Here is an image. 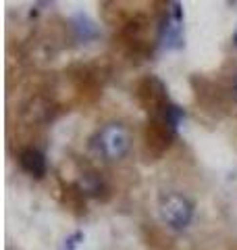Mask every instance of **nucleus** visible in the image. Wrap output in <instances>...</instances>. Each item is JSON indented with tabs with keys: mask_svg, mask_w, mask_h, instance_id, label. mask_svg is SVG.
I'll return each mask as SVG.
<instances>
[{
	"mask_svg": "<svg viewBox=\"0 0 237 250\" xmlns=\"http://www.w3.org/2000/svg\"><path fill=\"white\" fill-rule=\"evenodd\" d=\"M160 217L169 228L185 229L194 219V205L189 202V198L181 196L177 192H171L160 200Z\"/></svg>",
	"mask_w": 237,
	"mask_h": 250,
	"instance_id": "obj_1",
	"label": "nucleus"
},
{
	"mask_svg": "<svg viewBox=\"0 0 237 250\" xmlns=\"http://www.w3.org/2000/svg\"><path fill=\"white\" fill-rule=\"evenodd\" d=\"M98 150L110 161H117L125 156V152L129 150V134L123 125L118 123H108L98 131Z\"/></svg>",
	"mask_w": 237,
	"mask_h": 250,
	"instance_id": "obj_2",
	"label": "nucleus"
},
{
	"mask_svg": "<svg viewBox=\"0 0 237 250\" xmlns=\"http://www.w3.org/2000/svg\"><path fill=\"white\" fill-rule=\"evenodd\" d=\"M19 163H21V169L27 171L29 175L34 177H44L46 175V159L44 154L36 150V148H27L23 150L19 156Z\"/></svg>",
	"mask_w": 237,
	"mask_h": 250,
	"instance_id": "obj_3",
	"label": "nucleus"
},
{
	"mask_svg": "<svg viewBox=\"0 0 237 250\" xmlns=\"http://www.w3.org/2000/svg\"><path fill=\"white\" fill-rule=\"evenodd\" d=\"M81 188H83L85 192H90V194H98V190H100V179L96 175H85L81 179Z\"/></svg>",
	"mask_w": 237,
	"mask_h": 250,
	"instance_id": "obj_4",
	"label": "nucleus"
},
{
	"mask_svg": "<svg viewBox=\"0 0 237 250\" xmlns=\"http://www.w3.org/2000/svg\"><path fill=\"white\" fill-rule=\"evenodd\" d=\"M83 240V233L81 231H77V233H73L69 240H67V244H65V250H75L77 246H79V242Z\"/></svg>",
	"mask_w": 237,
	"mask_h": 250,
	"instance_id": "obj_5",
	"label": "nucleus"
},
{
	"mask_svg": "<svg viewBox=\"0 0 237 250\" xmlns=\"http://www.w3.org/2000/svg\"><path fill=\"white\" fill-rule=\"evenodd\" d=\"M233 92H235V98H237V75H235V82H233Z\"/></svg>",
	"mask_w": 237,
	"mask_h": 250,
	"instance_id": "obj_6",
	"label": "nucleus"
},
{
	"mask_svg": "<svg viewBox=\"0 0 237 250\" xmlns=\"http://www.w3.org/2000/svg\"><path fill=\"white\" fill-rule=\"evenodd\" d=\"M233 40H235V46H237V31H235V36H233Z\"/></svg>",
	"mask_w": 237,
	"mask_h": 250,
	"instance_id": "obj_7",
	"label": "nucleus"
}]
</instances>
